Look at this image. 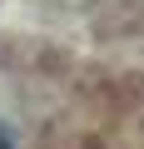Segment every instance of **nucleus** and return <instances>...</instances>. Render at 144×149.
Here are the masks:
<instances>
[{
  "instance_id": "1",
  "label": "nucleus",
  "mask_w": 144,
  "mask_h": 149,
  "mask_svg": "<svg viewBox=\"0 0 144 149\" xmlns=\"http://www.w3.org/2000/svg\"><path fill=\"white\" fill-rule=\"evenodd\" d=\"M0 149H15V144H10V134H5V124H0Z\"/></svg>"
}]
</instances>
